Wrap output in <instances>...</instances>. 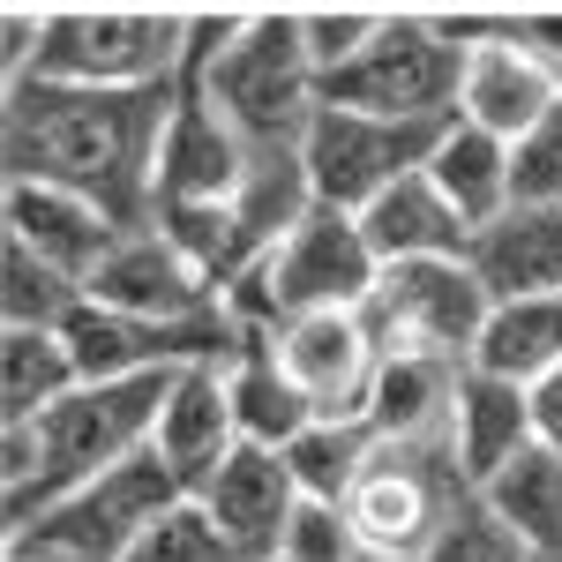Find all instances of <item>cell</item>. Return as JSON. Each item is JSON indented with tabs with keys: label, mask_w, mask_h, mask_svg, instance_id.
<instances>
[{
	"label": "cell",
	"mask_w": 562,
	"mask_h": 562,
	"mask_svg": "<svg viewBox=\"0 0 562 562\" xmlns=\"http://www.w3.org/2000/svg\"><path fill=\"white\" fill-rule=\"evenodd\" d=\"M173 83L158 90H68L23 83L0 98V166L8 180H38L98 203L121 225H150L158 135L173 121Z\"/></svg>",
	"instance_id": "6da1fadb"
},
{
	"label": "cell",
	"mask_w": 562,
	"mask_h": 562,
	"mask_svg": "<svg viewBox=\"0 0 562 562\" xmlns=\"http://www.w3.org/2000/svg\"><path fill=\"white\" fill-rule=\"evenodd\" d=\"M166 390H173V375L83 383V390H68L53 413H38L31 428H0V518H8V532L38 525L45 510L68 503L83 480L143 458Z\"/></svg>",
	"instance_id": "7a4b0ae2"
},
{
	"label": "cell",
	"mask_w": 562,
	"mask_h": 562,
	"mask_svg": "<svg viewBox=\"0 0 562 562\" xmlns=\"http://www.w3.org/2000/svg\"><path fill=\"white\" fill-rule=\"evenodd\" d=\"M180 98H203L225 128L248 143V158L262 150H301L307 121L323 105V76L307 60L301 8H248V31L211 60V76Z\"/></svg>",
	"instance_id": "3957f363"
},
{
	"label": "cell",
	"mask_w": 562,
	"mask_h": 562,
	"mask_svg": "<svg viewBox=\"0 0 562 562\" xmlns=\"http://www.w3.org/2000/svg\"><path fill=\"white\" fill-rule=\"evenodd\" d=\"M375 278H383V262L368 248L360 217L315 211L225 293V307L240 315V330H278V323H301V315H360Z\"/></svg>",
	"instance_id": "277c9868"
},
{
	"label": "cell",
	"mask_w": 562,
	"mask_h": 562,
	"mask_svg": "<svg viewBox=\"0 0 562 562\" xmlns=\"http://www.w3.org/2000/svg\"><path fill=\"white\" fill-rule=\"evenodd\" d=\"M458 83H465V45L450 38V23L428 8H390L383 38L323 83V105L442 128V121H458Z\"/></svg>",
	"instance_id": "5b68a950"
},
{
	"label": "cell",
	"mask_w": 562,
	"mask_h": 562,
	"mask_svg": "<svg viewBox=\"0 0 562 562\" xmlns=\"http://www.w3.org/2000/svg\"><path fill=\"white\" fill-rule=\"evenodd\" d=\"M188 8H53L38 76L68 90H158L180 76Z\"/></svg>",
	"instance_id": "8992f818"
},
{
	"label": "cell",
	"mask_w": 562,
	"mask_h": 562,
	"mask_svg": "<svg viewBox=\"0 0 562 562\" xmlns=\"http://www.w3.org/2000/svg\"><path fill=\"white\" fill-rule=\"evenodd\" d=\"M487 285L473 278V262L450 256V262H397L375 278V293L360 307L375 352H442V360H465L473 368V346L487 330Z\"/></svg>",
	"instance_id": "52a82bcc"
},
{
	"label": "cell",
	"mask_w": 562,
	"mask_h": 562,
	"mask_svg": "<svg viewBox=\"0 0 562 562\" xmlns=\"http://www.w3.org/2000/svg\"><path fill=\"white\" fill-rule=\"evenodd\" d=\"M173 503H188V495H180L173 473L143 450L128 465L83 480V487H76L68 503H53L38 525L8 532V548H45V555H60V562H121Z\"/></svg>",
	"instance_id": "ba28073f"
},
{
	"label": "cell",
	"mask_w": 562,
	"mask_h": 562,
	"mask_svg": "<svg viewBox=\"0 0 562 562\" xmlns=\"http://www.w3.org/2000/svg\"><path fill=\"white\" fill-rule=\"evenodd\" d=\"M442 128H450V121H442ZM442 128H428V121H375V113H352V105H315L307 143H301L315 203L360 217L383 188H397L405 173L428 166Z\"/></svg>",
	"instance_id": "9c48e42d"
},
{
	"label": "cell",
	"mask_w": 562,
	"mask_h": 562,
	"mask_svg": "<svg viewBox=\"0 0 562 562\" xmlns=\"http://www.w3.org/2000/svg\"><path fill=\"white\" fill-rule=\"evenodd\" d=\"M465 495H473V480L458 473L450 435H428V442H375L360 487L346 495V518L360 525V540L420 555L435 532L450 525V510H458Z\"/></svg>",
	"instance_id": "30bf717a"
},
{
	"label": "cell",
	"mask_w": 562,
	"mask_h": 562,
	"mask_svg": "<svg viewBox=\"0 0 562 562\" xmlns=\"http://www.w3.org/2000/svg\"><path fill=\"white\" fill-rule=\"evenodd\" d=\"M450 23V38L465 45V83H458V121L465 128H487L503 135L510 150H518L525 135L548 121V105H555L562 90L548 83V68L510 38V23H503V8L495 15H442Z\"/></svg>",
	"instance_id": "8fae6325"
},
{
	"label": "cell",
	"mask_w": 562,
	"mask_h": 562,
	"mask_svg": "<svg viewBox=\"0 0 562 562\" xmlns=\"http://www.w3.org/2000/svg\"><path fill=\"white\" fill-rule=\"evenodd\" d=\"M83 301L113 307V315H135V323H195V315H217L225 293L180 256L158 225H135V233H121V248L98 262Z\"/></svg>",
	"instance_id": "7c38bea8"
},
{
	"label": "cell",
	"mask_w": 562,
	"mask_h": 562,
	"mask_svg": "<svg viewBox=\"0 0 562 562\" xmlns=\"http://www.w3.org/2000/svg\"><path fill=\"white\" fill-rule=\"evenodd\" d=\"M195 503H203V518L217 525V540L233 548V562H278V540H285L293 510H301V487H293V473H285L278 450L240 442L211 473V487H203Z\"/></svg>",
	"instance_id": "4fadbf2b"
},
{
	"label": "cell",
	"mask_w": 562,
	"mask_h": 562,
	"mask_svg": "<svg viewBox=\"0 0 562 562\" xmlns=\"http://www.w3.org/2000/svg\"><path fill=\"white\" fill-rule=\"evenodd\" d=\"M233 450H240V428H233V397H225V360L173 375L166 405H158V428H150V458L173 473V487L195 503Z\"/></svg>",
	"instance_id": "5bb4252c"
},
{
	"label": "cell",
	"mask_w": 562,
	"mask_h": 562,
	"mask_svg": "<svg viewBox=\"0 0 562 562\" xmlns=\"http://www.w3.org/2000/svg\"><path fill=\"white\" fill-rule=\"evenodd\" d=\"M270 346L285 360V375L301 383V397L315 413H338L352 420L368 405V383H375V338L360 315H301V323H278Z\"/></svg>",
	"instance_id": "9a60e30c"
},
{
	"label": "cell",
	"mask_w": 562,
	"mask_h": 562,
	"mask_svg": "<svg viewBox=\"0 0 562 562\" xmlns=\"http://www.w3.org/2000/svg\"><path fill=\"white\" fill-rule=\"evenodd\" d=\"M0 217H8V240H23L31 256H45L53 270H68L76 285L98 278V262L121 248V217H105L98 203L68 195V188H38V180H8L0 188Z\"/></svg>",
	"instance_id": "2e32d148"
},
{
	"label": "cell",
	"mask_w": 562,
	"mask_h": 562,
	"mask_svg": "<svg viewBox=\"0 0 562 562\" xmlns=\"http://www.w3.org/2000/svg\"><path fill=\"white\" fill-rule=\"evenodd\" d=\"M248 173V143L217 121L203 98H173V121L158 135V188L150 211H180V203H233Z\"/></svg>",
	"instance_id": "e0dca14e"
},
{
	"label": "cell",
	"mask_w": 562,
	"mask_h": 562,
	"mask_svg": "<svg viewBox=\"0 0 562 562\" xmlns=\"http://www.w3.org/2000/svg\"><path fill=\"white\" fill-rule=\"evenodd\" d=\"M473 278L487 285V301H540V293H562V211L548 203H518L495 225H480L473 248Z\"/></svg>",
	"instance_id": "ac0fdd59"
},
{
	"label": "cell",
	"mask_w": 562,
	"mask_h": 562,
	"mask_svg": "<svg viewBox=\"0 0 562 562\" xmlns=\"http://www.w3.org/2000/svg\"><path fill=\"white\" fill-rule=\"evenodd\" d=\"M458 390H465V360H442V352H383L360 420L383 435V442H428V435H450Z\"/></svg>",
	"instance_id": "d6986e66"
},
{
	"label": "cell",
	"mask_w": 562,
	"mask_h": 562,
	"mask_svg": "<svg viewBox=\"0 0 562 562\" xmlns=\"http://www.w3.org/2000/svg\"><path fill=\"white\" fill-rule=\"evenodd\" d=\"M360 233H368V248H375L383 270H397V262H450V256L473 248L465 217L442 203V188L428 180V166L405 173L397 188H383V195L360 211Z\"/></svg>",
	"instance_id": "ffe728a7"
},
{
	"label": "cell",
	"mask_w": 562,
	"mask_h": 562,
	"mask_svg": "<svg viewBox=\"0 0 562 562\" xmlns=\"http://www.w3.org/2000/svg\"><path fill=\"white\" fill-rule=\"evenodd\" d=\"M225 397H233V428L256 450H285L307 420H323L301 397V383L285 375V360L270 346V330H240V346L225 360Z\"/></svg>",
	"instance_id": "44dd1931"
},
{
	"label": "cell",
	"mask_w": 562,
	"mask_h": 562,
	"mask_svg": "<svg viewBox=\"0 0 562 562\" xmlns=\"http://www.w3.org/2000/svg\"><path fill=\"white\" fill-rule=\"evenodd\" d=\"M525 442H532V390L465 368L458 413H450V458H458V473L473 480V495L518 458Z\"/></svg>",
	"instance_id": "7402d4cb"
},
{
	"label": "cell",
	"mask_w": 562,
	"mask_h": 562,
	"mask_svg": "<svg viewBox=\"0 0 562 562\" xmlns=\"http://www.w3.org/2000/svg\"><path fill=\"white\" fill-rule=\"evenodd\" d=\"M428 180L442 188V203L465 217V233L495 225L503 211H518V150L487 128H465V121L442 128V143L428 158Z\"/></svg>",
	"instance_id": "603a6c76"
},
{
	"label": "cell",
	"mask_w": 562,
	"mask_h": 562,
	"mask_svg": "<svg viewBox=\"0 0 562 562\" xmlns=\"http://www.w3.org/2000/svg\"><path fill=\"white\" fill-rule=\"evenodd\" d=\"M480 375H503V383H548L562 368V293H540V301H495L487 330L473 346Z\"/></svg>",
	"instance_id": "cb8c5ba5"
},
{
	"label": "cell",
	"mask_w": 562,
	"mask_h": 562,
	"mask_svg": "<svg viewBox=\"0 0 562 562\" xmlns=\"http://www.w3.org/2000/svg\"><path fill=\"white\" fill-rule=\"evenodd\" d=\"M480 503L510 525L532 555H562V450H548L540 435L480 487Z\"/></svg>",
	"instance_id": "d4e9b609"
},
{
	"label": "cell",
	"mask_w": 562,
	"mask_h": 562,
	"mask_svg": "<svg viewBox=\"0 0 562 562\" xmlns=\"http://www.w3.org/2000/svg\"><path fill=\"white\" fill-rule=\"evenodd\" d=\"M323 211L315 203V180H307V158L301 150H262L248 158V173H240V195H233V217H240V233H248V256H270L293 225Z\"/></svg>",
	"instance_id": "484cf974"
},
{
	"label": "cell",
	"mask_w": 562,
	"mask_h": 562,
	"mask_svg": "<svg viewBox=\"0 0 562 562\" xmlns=\"http://www.w3.org/2000/svg\"><path fill=\"white\" fill-rule=\"evenodd\" d=\"M68 390H83L60 330H0V428H31Z\"/></svg>",
	"instance_id": "4316f807"
},
{
	"label": "cell",
	"mask_w": 562,
	"mask_h": 562,
	"mask_svg": "<svg viewBox=\"0 0 562 562\" xmlns=\"http://www.w3.org/2000/svg\"><path fill=\"white\" fill-rule=\"evenodd\" d=\"M375 442H383V435L368 428L360 413H352V420L323 413V420H307L278 458H285V473H293V487H301L307 503H346L352 487H360V473H368V458H375Z\"/></svg>",
	"instance_id": "83f0119b"
},
{
	"label": "cell",
	"mask_w": 562,
	"mask_h": 562,
	"mask_svg": "<svg viewBox=\"0 0 562 562\" xmlns=\"http://www.w3.org/2000/svg\"><path fill=\"white\" fill-rule=\"evenodd\" d=\"M76 307H83V285L68 270L31 256L23 240L0 248V330H68Z\"/></svg>",
	"instance_id": "f1b7e54d"
},
{
	"label": "cell",
	"mask_w": 562,
	"mask_h": 562,
	"mask_svg": "<svg viewBox=\"0 0 562 562\" xmlns=\"http://www.w3.org/2000/svg\"><path fill=\"white\" fill-rule=\"evenodd\" d=\"M420 562H532V548H525V540L495 518L480 495H465V503L450 510V525L420 548Z\"/></svg>",
	"instance_id": "f546056e"
},
{
	"label": "cell",
	"mask_w": 562,
	"mask_h": 562,
	"mask_svg": "<svg viewBox=\"0 0 562 562\" xmlns=\"http://www.w3.org/2000/svg\"><path fill=\"white\" fill-rule=\"evenodd\" d=\"M390 8H301V31H307V60H315V76L330 83L338 68H352L368 45L383 38Z\"/></svg>",
	"instance_id": "4dcf8cb0"
},
{
	"label": "cell",
	"mask_w": 562,
	"mask_h": 562,
	"mask_svg": "<svg viewBox=\"0 0 562 562\" xmlns=\"http://www.w3.org/2000/svg\"><path fill=\"white\" fill-rule=\"evenodd\" d=\"M121 562H233V548L217 540V525L203 518V503H173Z\"/></svg>",
	"instance_id": "1f68e13d"
},
{
	"label": "cell",
	"mask_w": 562,
	"mask_h": 562,
	"mask_svg": "<svg viewBox=\"0 0 562 562\" xmlns=\"http://www.w3.org/2000/svg\"><path fill=\"white\" fill-rule=\"evenodd\" d=\"M360 555V525L346 518V503H307L293 510L285 540H278V562H352Z\"/></svg>",
	"instance_id": "d6a6232c"
},
{
	"label": "cell",
	"mask_w": 562,
	"mask_h": 562,
	"mask_svg": "<svg viewBox=\"0 0 562 562\" xmlns=\"http://www.w3.org/2000/svg\"><path fill=\"white\" fill-rule=\"evenodd\" d=\"M45 31H53V8H31V0H8L0 8V98L38 76Z\"/></svg>",
	"instance_id": "836d02e7"
},
{
	"label": "cell",
	"mask_w": 562,
	"mask_h": 562,
	"mask_svg": "<svg viewBox=\"0 0 562 562\" xmlns=\"http://www.w3.org/2000/svg\"><path fill=\"white\" fill-rule=\"evenodd\" d=\"M518 203L562 211V98L548 105V121L518 143Z\"/></svg>",
	"instance_id": "e575fe53"
},
{
	"label": "cell",
	"mask_w": 562,
	"mask_h": 562,
	"mask_svg": "<svg viewBox=\"0 0 562 562\" xmlns=\"http://www.w3.org/2000/svg\"><path fill=\"white\" fill-rule=\"evenodd\" d=\"M503 23H510V38L548 68V83L562 90V8H503Z\"/></svg>",
	"instance_id": "d590c367"
},
{
	"label": "cell",
	"mask_w": 562,
	"mask_h": 562,
	"mask_svg": "<svg viewBox=\"0 0 562 562\" xmlns=\"http://www.w3.org/2000/svg\"><path fill=\"white\" fill-rule=\"evenodd\" d=\"M532 435H540L548 450H562V368L548 383H532Z\"/></svg>",
	"instance_id": "8d00e7d4"
},
{
	"label": "cell",
	"mask_w": 562,
	"mask_h": 562,
	"mask_svg": "<svg viewBox=\"0 0 562 562\" xmlns=\"http://www.w3.org/2000/svg\"><path fill=\"white\" fill-rule=\"evenodd\" d=\"M352 562H420V555H405V548H375V540H360V555Z\"/></svg>",
	"instance_id": "74e56055"
},
{
	"label": "cell",
	"mask_w": 562,
	"mask_h": 562,
	"mask_svg": "<svg viewBox=\"0 0 562 562\" xmlns=\"http://www.w3.org/2000/svg\"><path fill=\"white\" fill-rule=\"evenodd\" d=\"M8 562H60V555H45V548H8Z\"/></svg>",
	"instance_id": "f35d334b"
},
{
	"label": "cell",
	"mask_w": 562,
	"mask_h": 562,
	"mask_svg": "<svg viewBox=\"0 0 562 562\" xmlns=\"http://www.w3.org/2000/svg\"><path fill=\"white\" fill-rule=\"evenodd\" d=\"M532 562H562V555H532Z\"/></svg>",
	"instance_id": "ab89813d"
}]
</instances>
